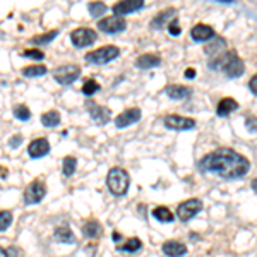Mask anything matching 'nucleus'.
Returning a JSON list of instances; mask_svg holds the SVG:
<instances>
[{"label":"nucleus","instance_id":"dca6fc26","mask_svg":"<svg viewBox=\"0 0 257 257\" xmlns=\"http://www.w3.org/2000/svg\"><path fill=\"white\" fill-rule=\"evenodd\" d=\"M163 254L168 257H182L187 254V248H185L184 243L177 242V240H168V242L163 243Z\"/></svg>","mask_w":257,"mask_h":257},{"label":"nucleus","instance_id":"a211bd4d","mask_svg":"<svg viewBox=\"0 0 257 257\" xmlns=\"http://www.w3.org/2000/svg\"><path fill=\"white\" fill-rule=\"evenodd\" d=\"M235 110H238V103L233 98H223L216 106L218 117H226V115H230Z\"/></svg>","mask_w":257,"mask_h":257},{"label":"nucleus","instance_id":"a878e982","mask_svg":"<svg viewBox=\"0 0 257 257\" xmlns=\"http://www.w3.org/2000/svg\"><path fill=\"white\" fill-rule=\"evenodd\" d=\"M57 36H59V31L53 30V31H50V33H43V35L35 36V38L31 40V43H35V45H48L50 41L55 40Z\"/></svg>","mask_w":257,"mask_h":257},{"label":"nucleus","instance_id":"f704fd0d","mask_svg":"<svg viewBox=\"0 0 257 257\" xmlns=\"http://www.w3.org/2000/svg\"><path fill=\"white\" fill-rule=\"evenodd\" d=\"M245 127L250 132H257V117H247L245 118Z\"/></svg>","mask_w":257,"mask_h":257},{"label":"nucleus","instance_id":"0eeeda50","mask_svg":"<svg viewBox=\"0 0 257 257\" xmlns=\"http://www.w3.org/2000/svg\"><path fill=\"white\" fill-rule=\"evenodd\" d=\"M201 209H202V202L199 201V199H189V201L182 202L177 208V216L180 221H189V219H192Z\"/></svg>","mask_w":257,"mask_h":257},{"label":"nucleus","instance_id":"ea45409f","mask_svg":"<svg viewBox=\"0 0 257 257\" xmlns=\"http://www.w3.org/2000/svg\"><path fill=\"white\" fill-rule=\"evenodd\" d=\"M111 238H113L115 242H118V240L122 238V235H120V233H117V231H115V233H113V237H111Z\"/></svg>","mask_w":257,"mask_h":257},{"label":"nucleus","instance_id":"7c9ffc66","mask_svg":"<svg viewBox=\"0 0 257 257\" xmlns=\"http://www.w3.org/2000/svg\"><path fill=\"white\" fill-rule=\"evenodd\" d=\"M98 91H99V84L94 79H86L84 84H82V93H84L86 96H93Z\"/></svg>","mask_w":257,"mask_h":257},{"label":"nucleus","instance_id":"6e6552de","mask_svg":"<svg viewBox=\"0 0 257 257\" xmlns=\"http://www.w3.org/2000/svg\"><path fill=\"white\" fill-rule=\"evenodd\" d=\"M45 194H47L45 184L41 180H35L28 185L26 190H24V202H26V204H38L41 199L45 197Z\"/></svg>","mask_w":257,"mask_h":257},{"label":"nucleus","instance_id":"20e7f679","mask_svg":"<svg viewBox=\"0 0 257 257\" xmlns=\"http://www.w3.org/2000/svg\"><path fill=\"white\" fill-rule=\"evenodd\" d=\"M120 55V50L113 45H108V47L98 48L94 52H89L88 55L84 57L88 64H94V65H105L108 62L115 60Z\"/></svg>","mask_w":257,"mask_h":257},{"label":"nucleus","instance_id":"58836bf2","mask_svg":"<svg viewBox=\"0 0 257 257\" xmlns=\"http://www.w3.org/2000/svg\"><path fill=\"white\" fill-rule=\"evenodd\" d=\"M0 257H9V252H7V248H2V250H0Z\"/></svg>","mask_w":257,"mask_h":257},{"label":"nucleus","instance_id":"f3484780","mask_svg":"<svg viewBox=\"0 0 257 257\" xmlns=\"http://www.w3.org/2000/svg\"><path fill=\"white\" fill-rule=\"evenodd\" d=\"M53 237H55L57 242H60V243H76V237H74L72 230H70L67 225H62L59 228H55Z\"/></svg>","mask_w":257,"mask_h":257},{"label":"nucleus","instance_id":"2eb2a0df","mask_svg":"<svg viewBox=\"0 0 257 257\" xmlns=\"http://www.w3.org/2000/svg\"><path fill=\"white\" fill-rule=\"evenodd\" d=\"M190 36L194 41H208L214 38V30L208 24H196V26L190 30Z\"/></svg>","mask_w":257,"mask_h":257},{"label":"nucleus","instance_id":"bb28decb","mask_svg":"<svg viewBox=\"0 0 257 257\" xmlns=\"http://www.w3.org/2000/svg\"><path fill=\"white\" fill-rule=\"evenodd\" d=\"M143 247V242H141L139 238H128L123 245H120L118 247V250H122V252H138L139 248Z\"/></svg>","mask_w":257,"mask_h":257},{"label":"nucleus","instance_id":"412c9836","mask_svg":"<svg viewBox=\"0 0 257 257\" xmlns=\"http://www.w3.org/2000/svg\"><path fill=\"white\" fill-rule=\"evenodd\" d=\"M165 93H167L168 98H172V99H184L190 94V89L185 88V86H180V84H172V86H167V88H165Z\"/></svg>","mask_w":257,"mask_h":257},{"label":"nucleus","instance_id":"e433bc0d","mask_svg":"<svg viewBox=\"0 0 257 257\" xmlns=\"http://www.w3.org/2000/svg\"><path fill=\"white\" fill-rule=\"evenodd\" d=\"M21 143H23V138H21V136H14V138L9 141V146L11 148H18Z\"/></svg>","mask_w":257,"mask_h":257},{"label":"nucleus","instance_id":"4be33fe9","mask_svg":"<svg viewBox=\"0 0 257 257\" xmlns=\"http://www.w3.org/2000/svg\"><path fill=\"white\" fill-rule=\"evenodd\" d=\"M173 14H175V9H167V11L160 12V14L151 21V30H160V28H163V24L167 23L168 19H172Z\"/></svg>","mask_w":257,"mask_h":257},{"label":"nucleus","instance_id":"9b49d317","mask_svg":"<svg viewBox=\"0 0 257 257\" xmlns=\"http://www.w3.org/2000/svg\"><path fill=\"white\" fill-rule=\"evenodd\" d=\"M163 122L168 128H173V131H190V128L196 127V120L180 117V115H167Z\"/></svg>","mask_w":257,"mask_h":257},{"label":"nucleus","instance_id":"473e14b6","mask_svg":"<svg viewBox=\"0 0 257 257\" xmlns=\"http://www.w3.org/2000/svg\"><path fill=\"white\" fill-rule=\"evenodd\" d=\"M23 57H26V59H33V60H41V59H45V53L41 52V50L30 48V50H24Z\"/></svg>","mask_w":257,"mask_h":257},{"label":"nucleus","instance_id":"2f4dec72","mask_svg":"<svg viewBox=\"0 0 257 257\" xmlns=\"http://www.w3.org/2000/svg\"><path fill=\"white\" fill-rule=\"evenodd\" d=\"M0 218H2V219H0V230L6 231L7 228L11 226V223H12V213H11V211L4 209L2 213H0Z\"/></svg>","mask_w":257,"mask_h":257},{"label":"nucleus","instance_id":"f8f14e48","mask_svg":"<svg viewBox=\"0 0 257 257\" xmlns=\"http://www.w3.org/2000/svg\"><path fill=\"white\" fill-rule=\"evenodd\" d=\"M144 7V0H123V2H118L111 7L115 16L122 18L125 14H131V12H136V11H141Z\"/></svg>","mask_w":257,"mask_h":257},{"label":"nucleus","instance_id":"1a4fd4ad","mask_svg":"<svg viewBox=\"0 0 257 257\" xmlns=\"http://www.w3.org/2000/svg\"><path fill=\"white\" fill-rule=\"evenodd\" d=\"M98 28L105 33H122L127 28V21L123 18H118V16H110V18H103L98 21Z\"/></svg>","mask_w":257,"mask_h":257},{"label":"nucleus","instance_id":"72a5a7b5","mask_svg":"<svg viewBox=\"0 0 257 257\" xmlns=\"http://www.w3.org/2000/svg\"><path fill=\"white\" fill-rule=\"evenodd\" d=\"M168 31H170V35H173V36L180 35V26H178V19L177 18H173L172 23L168 24Z\"/></svg>","mask_w":257,"mask_h":257},{"label":"nucleus","instance_id":"4c0bfd02","mask_svg":"<svg viewBox=\"0 0 257 257\" xmlns=\"http://www.w3.org/2000/svg\"><path fill=\"white\" fill-rule=\"evenodd\" d=\"M185 77H187V79H194V77H196V70L187 69V70H185Z\"/></svg>","mask_w":257,"mask_h":257},{"label":"nucleus","instance_id":"5701e85b","mask_svg":"<svg viewBox=\"0 0 257 257\" xmlns=\"http://www.w3.org/2000/svg\"><path fill=\"white\" fill-rule=\"evenodd\" d=\"M153 216L161 223H172L173 218H175L172 211H170L168 208H165V206H158V208L153 209Z\"/></svg>","mask_w":257,"mask_h":257},{"label":"nucleus","instance_id":"c756f323","mask_svg":"<svg viewBox=\"0 0 257 257\" xmlns=\"http://www.w3.org/2000/svg\"><path fill=\"white\" fill-rule=\"evenodd\" d=\"M88 9H89V14L93 16V18H99V16L105 14L108 7H106L103 2H91L88 6Z\"/></svg>","mask_w":257,"mask_h":257},{"label":"nucleus","instance_id":"c9c22d12","mask_svg":"<svg viewBox=\"0 0 257 257\" xmlns=\"http://www.w3.org/2000/svg\"><path fill=\"white\" fill-rule=\"evenodd\" d=\"M248 89H250L252 93H254L255 96H257V74H255L254 77H252L250 81H248Z\"/></svg>","mask_w":257,"mask_h":257},{"label":"nucleus","instance_id":"7ed1b4c3","mask_svg":"<svg viewBox=\"0 0 257 257\" xmlns=\"http://www.w3.org/2000/svg\"><path fill=\"white\" fill-rule=\"evenodd\" d=\"M106 185H108L110 192L113 194V196H117V197L123 196V194H127L128 185H131L128 173L120 167L111 168L108 172V175H106Z\"/></svg>","mask_w":257,"mask_h":257},{"label":"nucleus","instance_id":"393cba45","mask_svg":"<svg viewBox=\"0 0 257 257\" xmlns=\"http://www.w3.org/2000/svg\"><path fill=\"white\" fill-rule=\"evenodd\" d=\"M76 167H77V160L74 156H65L64 163H62V172H64L65 177H70L76 172Z\"/></svg>","mask_w":257,"mask_h":257},{"label":"nucleus","instance_id":"cd10ccee","mask_svg":"<svg viewBox=\"0 0 257 257\" xmlns=\"http://www.w3.org/2000/svg\"><path fill=\"white\" fill-rule=\"evenodd\" d=\"M12 113H14V117L21 120V122H26V120H30L31 118V111L28 106H24V105H18V106H14V110H12Z\"/></svg>","mask_w":257,"mask_h":257},{"label":"nucleus","instance_id":"f03ea898","mask_svg":"<svg viewBox=\"0 0 257 257\" xmlns=\"http://www.w3.org/2000/svg\"><path fill=\"white\" fill-rule=\"evenodd\" d=\"M208 65H209V69L225 72L228 77H240L245 72V65H243L242 59L237 55L235 50H230V52H225V53H221V55H216L213 60H209Z\"/></svg>","mask_w":257,"mask_h":257},{"label":"nucleus","instance_id":"c85d7f7f","mask_svg":"<svg viewBox=\"0 0 257 257\" xmlns=\"http://www.w3.org/2000/svg\"><path fill=\"white\" fill-rule=\"evenodd\" d=\"M23 74L26 77H38V76H45L47 74V67L45 65H33V67H26L23 69Z\"/></svg>","mask_w":257,"mask_h":257},{"label":"nucleus","instance_id":"4468645a","mask_svg":"<svg viewBox=\"0 0 257 257\" xmlns=\"http://www.w3.org/2000/svg\"><path fill=\"white\" fill-rule=\"evenodd\" d=\"M28 153H30L31 158H41V156L48 155V153H50L48 141L45 139V138H40V139L31 141L30 146H28Z\"/></svg>","mask_w":257,"mask_h":257},{"label":"nucleus","instance_id":"b1692460","mask_svg":"<svg viewBox=\"0 0 257 257\" xmlns=\"http://www.w3.org/2000/svg\"><path fill=\"white\" fill-rule=\"evenodd\" d=\"M41 123L45 127H57L60 123V113L55 110H50L47 113L41 115Z\"/></svg>","mask_w":257,"mask_h":257},{"label":"nucleus","instance_id":"423d86ee","mask_svg":"<svg viewBox=\"0 0 257 257\" xmlns=\"http://www.w3.org/2000/svg\"><path fill=\"white\" fill-rule=\"evenodd\" d=\"M98 35L89 28H77L70 33V40H72L74 47L82 48V47H88V45H93L96 41Z\"/></svg>","mask_w":257,"mask_h":257},{"label":"nucleus","instance_id":"a19ab883","mask_svg":"<svg viewBox=\"0 0 257 257\" xmlns=\"http://www.w3.org/2000/svg\"><path fill=\"white\" fill-rule=\"evenodd\" d=\"M252 189H254V192L257 194V178H254V182H252Z\"/></svg>","mask_w":257,"mask_h":257},{"label":"nucleus","instance_id":"ddd939ff","mask_svg":"<svg viewBox=\"0 0 257 257\" xmlns=\"http://www.w3.org/2000/svg\"><path fill=\"white\" fill-rule=\"evenodd\" d=\"M139 118H141L139 108H127L115 118V125L118 128H123V127H128V125H132V123H136Z\"/></svg>","mask_w":257,"mask_h":257},{"label":"nucleus","instance_id":"39448f33","mask_svg":"<svg viewBox=\"0 0 257 257\" xmlns=\"http://www.w3.org/2000/svg\"><path fill=\"white\" fill-rule=\"evenodd\" d=\"M79 76H81V69L77 67V65H64V67L53 70V79L62 86L72 84Z\"/></svg>","mask_w":257,"mask_h":257},{"label":"nucleus","instance_id":"f257e3e1","mask_svg":"<svg viewBox=\"0 0 257 257\" xmlns=\"http://www.w3.org/2000/svg\"><path fill=\"white\" fill-rule=\"evenodd\" d=\"M199 168L202 172L216 173L225 180H235V178L245 175L248 168H250V163H248L245 156L238 155L233 149L219 148L199 161Z\"/></svg>","mask_w":257,"mask_h":257},{"label":"nucleus","instance_id":"9d476101","mask_svg":"<svg viewBox=\"0 0 257 257\" xmlns=\"http://www.w3.org/2000/svg\"><path fill=\"white\" fill-rule=\"evenodd\" d=\"M86 108H88V113L91 115V118H93L98 125H105V123L110 122V110L98 105V103H94L93 99L86 101Z\"/></svg>","mask_w":257,"mask_h":257},{"label":"nucleus","instance_id":"6ab92c4d","mask_svg":"<svg viewBox=\"0 0 257 257\" xmlns=\"http://www.w3.org/2000/svg\"><path fill=\"white\" fill-rule=\"evenodd\" d=\"M160 64H161V59L156 53H144V55H141L138 62H136V65H138L139 69H151Z\"/></svg>","mask_w":257,"mask_h":257},{"label":"nucleus","instance_id":"aec40b11","mask_svg":"<svg viewBox=\"0 0 257 257\" xmlns=\"http://www.w3.org/2000/svg\"><path fill=\"white\" fill-rule=\"evenodd\" d=\"M103 231V226L99 225L96 219H89V221L84 223V226H82V235L88 238H98L99 235H101Z\"/></svg>","mask_w":257,"mask_h":257}]
</instances>
